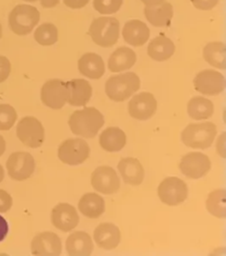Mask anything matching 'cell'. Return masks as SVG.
<instances>
[{
  "label": "cell",
  "mask_w": 226,
  "mask_h": 256,
  "mask_svg": "<svg viewBox=\"0 0 226 256\" xmlns=\"http://www.w3.org/2000/svg\"><path fill=\"white\" fill-rule=\"evenodd\" d=\"M68 124L72 134L76 136L94 138L104 124V118L94 107H85L72 113Z\"/></svg>",
  "instance_id": "cell-1"
},
{
  "label": "cell",
  "mask_w": 226,
  "mask_h": 256,
  "mask_svg": "<svg viewBox=\"0 0 226 256\" xmlns=\"http://www.w3.org/2000/svg\"><path fill=\"white\" fill-rule=\"evenodd\" d=\"M140 87V80L134 72L110 77L106 83V94L115 102H124Z\"/></svg>",
  "instance_id": "cell-2"
},
{
  "label": "cell",
  "mask_w": 226,
  "mask_h": 256,
  "mask_svg": "<svg viewBox=\"0 0 226 256\" xmlns=\"http://www.w3.org/2000/svg\"><path fill=\"white\" fill-rule=\"evenodd\" d=\"M216 132V126L212 122L190 124L181 134V139L188 147L206 150L213 144Z\"/></svg>",
  "instance_id": "cell-3"
},
{
  "label": "cell",
  "mask_w": 226,
  "mask_h": 256,
  "mask_svg": "<svg viewBox=\"0 0 226 256\" xmlns=\"http://www.w3.org/2000/svg\"><path fill=\"white\" fill-rule=\"evenodd\" d=\"M120 22L113 17H100L91 23L88 34L96 44L112 47L120 38Z\"/></svg>",
  "instance_id": "cell-4"
},
{
  "label": "cell",
  "mask_w": 226,
  "mask_h": 256,
  "mask_svg": "<svg viewBox=\"0 0 226 256\" xmlns=\"http://www.w3.org/2000/svg\"><path fill=\"white\" fill-rule=\"evenodd\" d=\"M9 26L18 36H26L33 30L40 20V12L36 8L28 4H19L9 14Z\"/></svg>",
  "instance_id": "cell-5"
},
{
  "label": "cell",
  "mask_w": 226,
  "mask_h": 256,
  "mask_svg": "<svg viewBox=\"0 0 226 256\" xmlns=\"http://www.w3.org/2000/svg\"><path fill=\"white\" fill-rule=\"evenodd\" d=\"M90 153L88 144L82 139H68L60 144L58 156L68 166H79L85 162Z\"/></svg>",
  "instance_id": "cell-6"
},
{
  "label": "cell",
  "mask_w": 226,
  "mask_h": 256,
  "mask_svg": "<svg viewBox=\"0 0 226 256\" xmlns=\"http://www.w3.org/2000/svg\"><path fill=\"white\" fill-rule=\"evenodd\" d=\"M17 136L26 147L36 148L44 144V128L36 118H23L17 126Z\"/></svg>",
  "instance_id": "cell-7"
},
{
  "label": "cell",
  "mask_w": 226,
  "mask_h": 256,
  "mask_svg": "<svg viewBox=\"0 0 226 256\" xmlns=\"http://www.w3.org/2000/svg\"><path fill=\"white\" fill-rule=\"evenodd\" d=\"M188 194V186L177 177L166 178L158 186L159 199L168 206H177L184 202Z\"/></svg>",
  "instance_id": "cell-8"
},
{
  "label": "cell",
  "mask_w": 226,
  "mask_h": 256,
  "mask_svg": "<svg viewBox=\"0 0 226 256\" xmlns=\"http://www.w3.org/2000/svg\"><path fill=\"white\" fill-rule=\"evenodd\" d=\"M36 162L32 154L28 152H14L8 158L6 169L11 178L26 180L34 174Z\"/></svg>",
  "instance_id": "cell-9"
},
{
  "label": "cell",
  "mask_w": 226,
  "mask_h": 256,
  "mask_svg": "<svg viewBox=\"0 0 226 256\" xmlns=\"http://www.w3.org/2000/svg\"><path fill=\"white\" fill-rule=\"evenodd\" d=\"M211 168L210 159L200 152H191L181 158L180 169L186 177L198 180L204 177Z\"/></svg>",
  "instance_id": "cell-10"
},
{
  "label": "cell",
  "mask_w": 226,
  "mask_h": 256,
  "mask_svg": "<svg viewBox=\"0 0 226 256\" xmlns=\"http://www.w3.org/2000/svg\"><path fill=\"white\" fill-rule=\"evenodd\" d=\"M42 102L53 110H60L68 102L66 83L58 79L46 82L41 90Z\"/></svg>",
  "instance_id": "cell-11"
},
{
  "label": "cell",
  "mask_w": 226,
  "mask_h": 256,
  "mask_svg": "<svg viewBox=\"0 0 226 256\" xmlns=\"http://www.w3.org/2000/svg\"><path fill=\"white\" fill-rule=\"evenodd\" d=\"M94 190L104 194H113L120 188V181L116 172L110 166H100L91 175Z\"/></svg>",
  "instance_id": "cell-12"
},
{
  "label": "cell",
  "mask_w": 226,
  "mask_h": 256,
  "mask_svg": "<svg viewBox=\"0 0 226 256\" xmlns=\"http://www.w3.org/2000/svg\"><path fill=\"white\" fill-rule=\"evenodd\" d=\"M194 86L198 92L207 96H218L224 90L226 80L222 74L207 69L199 72L194 79Z\"/></svg>",
  "instance_id": "cell-13"
},
{
  "label": "cell",
  "mask_w": 226,
  "mask_h": 256,
  "mask_svg": "<svg viewBox=\"0 0 226 256\" xmlns=\"http://www.w3.org/2000/svg\"><path fill=\"white\" fill-rule=\"evenodd\" d=\"M158 110V102L151 93L142 92L136 94L129 102L128 110L131 117L137 120L145 121L153 117Z\"/></svg>",
  "instance_id": "cell-14"
},
{
  "label": "cell",
  "mask_w": 226,
  "mask_h": 256,
  "mask_svg": "<svg viewBox=\"0 0 226 256\" xmlns=\"http://www.w3.org/2000/svg\"><path fill=\"white\" fill-rule=\"evenodd\" d=\"M31 252L36 256H60L62 252L60 238L50 232L38 234L31 243Z\"/></svg>",
  "instance_id": "cell-15"
},
{
  "label": "cell",
  "mask_w": 226,
  "mask_h": 256,
  "mask_svg": "<svg viewBox=\"0 0 226 256\" xmlns=\"http://www.w3.org/2000/svg\"><path fill=\"white\" fill-rule=\"evenodd\" d=\"M80 222L76 208L68 204H60L52 211V222L56 229L68 232L74 230Z\"/></svg>",
  "instance_id": "cell-16"
},
{
  "label": "cell",
  "mask_w": 226,
  "mask_h": 256,
  "mask_svg": "<svg viewBox=\"0 0 226 256\" xmlns=\"http://www.w3.org/2000/svg\"><path fill=\"white\" fill-rule=\"evenodd\" d=\"M94 240L99 248L112 250L120 243V230L112 222H102L96 228Z\"/></svg>",
  "instance_id": "cell-17"
},
{
  "label": "cell",
  "mask_w": 226,
  "mask_h": 256,
  "mask_svg": "<svg viewBox=\"0 0 226 256\" xmlns=\"http://www.w3.org/2000/svg\"><path fill=\"white\" fill-rule=\"evenodd\" d=\"M66 83L68 90V102L70 106H85L92 96L90 83L83 79H74Z\"/></svg>",
  "instance_id": "cell-18"
},
{
  "label": "cell",
  "mask_w": 226,
  "mask_h": 256,
  "mask_svg": "<svg viewBox=\"0 0 226 256\" xmlns=\"http://www.w3.org/2000/svg\"><path fill=\"white\" fill-rule=\"evenodd\" d=\"M122 34L124 41L128 44L139 47L147 42L150 36V30L144 22L132 20L124 24Z\"/></svg>",
  "instance_id": "cell-19"
},
{
  "label": "cell",
  "mask_w": 226,
  "mask_h": 256,
  "mask_svg": "<svg viewBox=\"0 0 226 256\" xmlns=\"http://www.w3.org/2000/svg\"><path fill=\"white\" fill-rule=\"evenodd\" d=\"M118 169L124 183L131 186H139L144 182L145 172L138 159L134 158H123L118 164Z\"/></svg>",
  "instance_id": "cell-20"
},
{
  "label": "cell",
  "mask_w": 226,
  "mask_h": 256,
  "mask_svg": "<svg viewBox=\"0 0 226 256\" xmlns=\"http://www.w3.org/2000/svg\"><path fill=\"white\" fill-rule=\"evenodd\" d=\"M78 68L82 76L90 79H100L106 72V66L101 56L96 53L84 54L78 61Z\"/></svg>",
  "instance_id": "cell-21"
},
{
  "label": "cell",
  "mask_w": 226,
  "mask_h": 256,
  "mask_svg": "<svg viewBox=\"0 0 226 256\" xmlns=\"http://www.w3.org/2000/svg\"><path fill=\"white\" fill-rule=\"evenodd\" d=\"M66 249L71 256H90L94 246L90 236L85 232H76L71 234L66 242Z\"/></svg>",
  "instance_id": "cell-22"
},
{
  "label": "cell",
  "mask_w": 226,
  "mask_h": 256,
  "mask_svg": "<svg viewBox=\"0 0 226 256\" xmlns=\"http://www.w3.org/2000/svg\"><path fill=\"white\" fill-rule=\"evenodd\" d=\"M144 14L148 22L153 26L162 28L169 26L174 17V8L168 2H162L158 6H146Z\"/></svg>",
  "instance_id": "cell-23"
},
{
  "label": "cell",
  "mask_w": 226,
  "mask_h": 256,
  "mask_svg": "<svg viewBox=\"0 0 226 256\" xmlns=\"http://www.w3.org/2000/svg\"><path fill=\"white\" fill-rule=\"evenodd\" d=\"M136 54L128 47H120L110 56L108 68L112 72H120L128 70L136 64Z\"/></svg>",
  "instance_id": "cell-24"
},
{
  "label": "cell",
  "mask_w": 226,
  "mask_h": 256,
  "mask_svg": "<svg viewBox=\"0 0 226 256\" xmlns=\"http://www.w3.org/2000/svg\"><path fill=\"white\" fill-rule=\"evenodd\" d=\"M174 42L166 36H159L154 38L148 47V54L152 60L158 62L166 61L175 52Z\"/></svg>",
  "instance_id": "cell-25"
},
{
  "label": "cell",
  "mask_w": 226,
  "mask_h": 256,
  "mask_svg": "<svg viewBox=\"0 0 226 256\" xmlns=\"http://www.w3.org/2000/svg\"><path fill=\"white\" fill-rule=\"evenodd\" d=\"M79 210L88 218L96 219L106 211V202L102 197L94 192H88L80 198Z\"/></svg>",
  "instance_id": "cell-26"
},
{
  "label": "cell",
  "mask_w": 226,
  "mask_h": 256,
  "mask_svg": "<svg viewBox=\"0 0 226 256\" xmlns=\"http://www.w3.org/2000/svg\"><path fill=\"white\" fill-rule=\"evenodd\" d=\"M100 146L108 152L120 151L126 144V136L118 128H108L99 137Z\"/></svg>",
  "instance_id": "cell-27"
},
{
  "label": "cell",
  "mask_w": 226,
  "mask_h": 256,
  "mask_svg": "<svg viewBox=\"0 0 226 256\" xmlns=\"http://www.w3.org/2000/svg\"><path fill=\"white\" fill-rule=\"evenodd\" d=\"M188 112L192 120H208L214 113V104L207 98L194 96L188 104Z\"/></svg>",
  "instance_id": "cell-28"
},
{
  "label": "cell",
  "mask_w": 226,
  "mask_h": 256,
  "mask_svg": "<svg viewBox=\"0 0 226 256\" xmlns=\"http://www.w3.org/2000/svg\"><path fill=\"white\" fill-rule=\"evenodd\" d=\"M204 58L208 64L219 69H226V46L221 42H213L204 47Z\"/></svg>",
  "instance_id": "cell-29"
},
{
  "label": "cell",
  "mask_w": 226,
  "mask_h": 256,
  "mask_svg": "<svg viewBox=\"0 0 226 256\" xmlns=\"http://www.w3.org/2000/svg\"><path fill=\"white\" fill-rule=\"evenodd\" d=\"M226 196L224 189L215 190L208 194L206 207L211 215L218 218H226Z\"/></svg>",
  "instance_id": "cell-30"
},
{
  "label": "cell",
  "mask_w": 226,
  "mask_h": 256,
  "mask_svg": "<svg viewBox=\"0 0 226 256\" xmlns=\"http://www.w3.org/2000/svg\"><path fill=\"white\" fill-rule=\"evenodd\" d=\"M34 40L42 46H53L58 39V31L52 23H44L34 32Z\"/></svg>",
  "instance_id": "cell-31"
},
{
  "label": "cell",
  "mask_w": 226,
  "mask_h": 256,
  "mask_svg": "<svg viewBox=\"0 0 226 256\" xmlns=\"http://www.w3.org/2000/svg\"><path fill=\"white\" fill-rule=\"evenodd\" d=\"M17 120L16 109L10 104H0V131L11 129Z\"/></svg>",
  "instance_id": "cell-32"
},
{
  "label": "cell",
  "mask_w": 226,
  "mask_h": 256,
  "mask_svg": "<svg viewBox=\"0 0 226 256\" xmlns=\"http://www.w3.org/2000/svg\"><path fill=\"white\" fill-rule=\"evenodd\" d=\"M123 0H94V8L99 14H112L120 9Z\"/></svg>",
  "instance_id": "cell-33"
},
{
  "label": "cell",
  "mask_w": 226,
  "mask_h": 256,
  "mask_svg": "<svg viewBox=\"0 0 226 256\" xmlns=\"http://www.w3.org/2000/svg\"><path fill=\"white\" fill-rule=\"evenodd\" d=\"M11 63L8 58L0 56V83L4 82L11 72Z\"/></svg>",
  "instance_id": "cell-34"
},
{
  "label": "cell",
  "mask_w": 226,
  "mask_h": 256,
  "mask_svg": "<svg viewBox=\"0 0 226 256\" xmlns=\"http://www.w3.org/2000/svg\"><path fill=\"white\" fill-rule=\"evenodd\" d=\"M12 206V198L6 191L0 189V213L8 212Z\"/></svg>",
  "instance_id": "cell-35"
},
{
  "label": "cell",
  "mask_w": 226,
  "mask_h": 256,
  "mask_svg": "<svg viewBox=\"0 0 226 256\" xmlns=\"http://www.w3.org/2000/svg\"><path fill=\"white\" fill-rule=\"evenodd\" d=\"M191 2L197 9L208 11L215 8L218 3V0H191Z\"/></svg>",
  "instance_id": "cell-36"
},
{
  "label": "cell",
  "mask_w": 226,
  "mask_h": 256,
  "mask_svg": "<svg viewBox=\"0 0 226 256\" xmlns=\"http://www.w3.org/2000/svg\"><path fill=\"white\" fill-rule=\"evenodd\" d=\"M90 0H64V4L69 8L80 9L87 6Z\"/></svg>",
  "instance_id": "cell-37"
},
{
  "label": "cell",
  "mask_w": 226,
  "mask_h": 256,
  "mask_svg": "<svg viewBox=\"0 0 226 256\" xmlns=\"http://www.w3.org/2000/svg\"><path fill=\"white\" fill-rule=\"evenodd\" d=\"M8 224L6 220L0 216V242L4 240L8 234Z\"/></svg>",
  "instance_id": "cell-38"
},
{
  "label": "cell",
  "mask_w": 226,
  "mask_h": 256,
  "mask_svg": "<svg viewBox=\"0 0 226 256\" xmlns=\"http://www.w3.org/2000/svg\"><path fill=\"white\" fill-rule=\"evenodd\" d=\"M42 8H52L60 3V0H40Z\"/></svg>",
  "instance_id": "cell-39"
},
{
  "label": "cell",
  "mask_w": 226,
  "mask_h": 256,
  "mask_svg": "<svg viewBox=\"0 0 226 256\" xmlns=\"http://www.w3.org/2000/svg\"><path fill=\"white\" fill-rule=\"evenodd\" d=\"M166 0H142V2L145 6H158V4H162Z\"/></svg>",
  "instance_id": "cell-40"
},
{
  "label": "cell",
  "mask_w": 226,
  "mask_h": 256,
  "mask_svg": "<svg viewBox=\"0 0 226 256\" xmlns=\"http://www.w3.org/2000/svg\"><path fill=\"white\" fill-rule=\"evenodd\" d=\"M6 144L4 137L0 136V156L4 154V151H6Z\"/></svg>",
  "instance_id": "cell-41"
},
{
  "label": "cell",
  "mask_w": 226,
  "mask_h": 256,
  "mask_svg": "<svg viewBox=\"0 0 226 256\" xmlns=\"http://www.w3.org/2000/svg\"><path fill=\"white\" fill-rule=\"evenodd\" d=\"M4 169H3V167H2V166L0 164V183L3 181V180H4Z\"/></svg>",
  "instance_id": "cell-42"
},
{
  "label": "cell",
  "mask_w": 226,
  "mask_h": 256,
  "mask_svg": "<svg viewBox=\"0 0 226 256\" xmlns=\"http://www.w3.org/2000/svg\"><path fill=\"white\" fill-rule=\"evenodd\" d=\"M2 38V26L0 24V38Z\"/></svg>",
  "instance_id": "cell-43"
},
{
  "label": "cell",
  "mask_w": 226,
  "mask_h": 256,
  "mask_svg": "<svg viewBox=\"0 0 226 256\" xmlns=\"http://www.w3.org/2000/svg\"><path fill=\"white\" fill-rule=\"evenodd\" d=\"M24 1H26V2H36L38 0H24Z\"/></svg>",
  "instance_id": "cell-44"
}]
</instances>
